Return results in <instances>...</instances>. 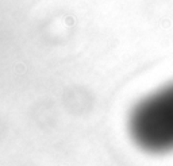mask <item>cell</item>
Instances as JSON below:
<instances>
[{
  "label": "cell",
  "instance_id": "6da1fadb",
  "mask_svg": "<svg viewBox=\"0 0 173 166\" xmlns=\"http://www.w3.org/2000/svg\"><path fill=\"white\" fill-rule=\"evenodd\" d=\"M128 134L141 150L173 153V81L137 101L128 115Z\"/></svg>",
  "mask_w": 173,
  "mask_h": 166
}]
</instances>
